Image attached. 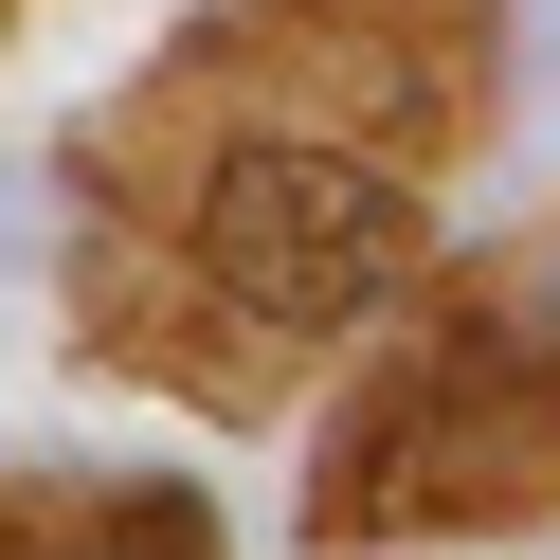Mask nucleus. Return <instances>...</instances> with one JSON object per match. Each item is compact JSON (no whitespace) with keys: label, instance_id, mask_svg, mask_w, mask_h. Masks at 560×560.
<instances>
[{"label":"nucleus","instance_id":"obj_1","mask_svg":"<svg viewBox=\"0 0 560 560\" xmlns=\"http://www.w3.org/2000/svg\"><path fill=\"white\" fill-rule=\"evenodd\" d=\"M488 109V0H218L91 127L73 290L127 380L254 398L290 343L398 307L434 163Z\"/></svg>","mask_w":560,"mask_h":560},{"label":"nucleus","instance_id":"obj_2","mask_svg":"<svg viewBox=\"0 0 560 560\" xmlns=\"http://www.w3.org/2000/svg\"><path fill=\"white\" fill-rule=\"evenodd\" d=\"M524 506H560V254L488 271L326 434V542H380V524H524Z\"/></svg>","mask_w":560,"mask_h":560},{"label":"nucleus","instance_id":"obj_3","mask_svg":"<svg viewBox=\"0 0 560 560\" xmlns=\"http://www.w3.org/2000/svg\"><path fill=\"white\" fill-rule=\"evenodd\" d=\"M0 560H235L199 488H91V470H0Z\"/></svg>","mask_w":560,"mask_h":560}]
</instances>
